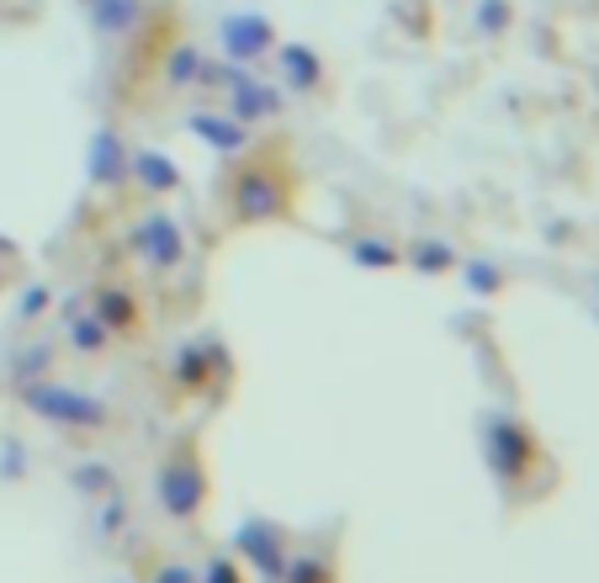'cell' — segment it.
Listing matches in <instances>:
<instances>
[{
	"mask_svg": "<svg viewBox=\"0 0 599 583\" xmlns=\"http://www.w3.org/2000/svg\"><path fill=\"white\" fill-rule=\"evenodd\" d=\"M223 43H229V54H240V59L260 54L270 43L266 16H229V22H223Z\"/></svg>",
	"mask_w": 599,
	"mask_h": 583,
	"instance_id": "cell-1",
	"label": "cell"
},
{
	"mask_svg": "<svg viewBox=\"0 0 599 583\" xmlns=\"http://www.w3.org/2000/svg\"><path fill=\"white\" fill-rule=\"evenodd\" d=\"M32 403L43 414H59V419H90V408H80V399H69V393H32Z\"/></svg>",
	"mask_w": 599,
	"mask_h": 583,
	"instance_id": "cell-3",
	"label": "cell"
},
{
	"mask_svg": "<svg viewBox=\"0 0 599 583\" xmlns=\"http://www.w3.org/2000/svg\"><path fill=\"white\" fill-rule=\"evenodd\" d=\"M90 11H96V22L107 32H122L138 16V0H90Z\"/></svg>",
	"mask_w": 599,
	"mask_h": 583,
	"instance_id": "cell-2",
	"label": "cell"
},
{
	"mask_svg": "<svg viewBox=\"0 0 599 583\" xmlns=\"http://www.w3.org/2000/svg\"><path fill=\"white\" fill-rule=\"evenodd\" d=\"M138 170H144V181H176V170H170V165H165V159H159V154H138Z\"/></svg>",
	"mask_w": 599,
	"mask_h": 583,
	"instance_id": "cell-5",
	"label": "cell"
},
{
	"mask_svg": "<svg viewBox=\"0 0 599 583\" xmlns=\"http://www.w3.org/2000/svg\"><path fill=\"white\" fill-rule=\"evenodd\" d=\"M287 64H292V80H298V86H313V59H308L302 48H287Z\"/></svg>",
	"mask_w": 599,
	"mask_h": 583,
	"instance_id": "cell-6",
	"label": "cell"
},
{
	"mask_svg": "<svg viewBox=\"0 0 599 583\" xmlns=\"http://www.w3.org/2000/svg\"><path fill=\"white\" fill-rule=\"evenodd\" d=\"M90 170H96V176H112V170H118V138H112V133H96V149H90Z\"/></svg>",
	"mask_w": 599,
	"mask_h": 583,
	"instance_id": "cell-4",
	"label": "cell"
}]
</instances>
